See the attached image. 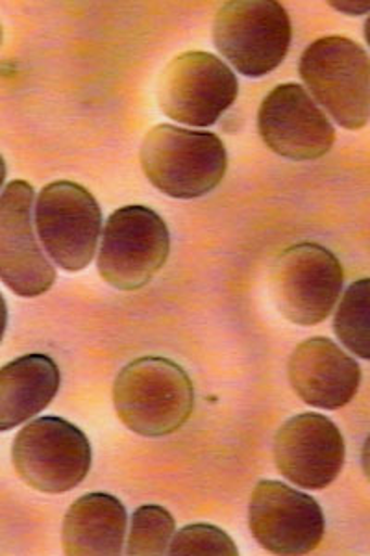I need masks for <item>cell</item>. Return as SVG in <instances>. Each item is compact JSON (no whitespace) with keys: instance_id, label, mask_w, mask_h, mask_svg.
<instances>
[{"instance_id":"cell-22","label":"cell","mask_w":370,"mask_h":556,"mask_svg":"<svg viewBox=\"0 0 370 556\" xmlns=\"http://www.w3.org/2000/svg\"><path fill=\"white\" fill-rule=\"evenodd\" d=\"M4 180H7V164H4V159L0 156V188H2Z\"/></svg>"},{"instance_id":"cell-15","label":"cell","mask_w":370,"mask_h":556,"mask_svg":"<svg viewBox=\"0 0 370 556\" xmlns=\"http://www.w3.org/2000/svg\"><path fill=\"white\" fill-rule=\"evenodd\" d=\"M128 514L110 493H86L63 518L62 544L69 556H117L125 545Z\"/></svg>"},{"instance_id":"cell-20","label":"cell","mask_w":370,"mask_h":556,"mask_svg":"<svg viewBox=\"0 0 370 556\" xmlns=\"http://www.w3.org/2000/svg\"><path fill=\"white\" fill-rule=\"evenodd\" d=\"M337 12L346 15H365L370 10V2H330Z\"/></svg>"},{"instance_id":"cell-12","label":"cell","mask_w":370,"mask_h":556,"mask_svg":"<svg viewBox=\"0 0 370 556\" xmlns=\"http://www.w3.org/2000/svg\"><path fill=\"white\" fill-rule=\"evenodd\" d=\"M257 130L270 151L295 162L322 159L335 143L332 121L298 84H282L265 97Z\"/></svg>"},{"instance_id":"cell-18","label":"cell","mask_w":370,"mask_h":556,"mask_svg":"<svg viewBox=\"0 0 370 556\" xmlns=\"http://www.w3.org/2000/svg\"><path fill=\"white\" fill-rule=\"evenodd\" d=\"M175 518L164 506H139L133 513L130 534L126 544V555H167L170 540L175 536Z\"/></svg>"},{"instance_id":"cell-21","label":"cell","mask_w":370,"mask_h":556,"mask_svg":"<svg viewBox=\"0 0 370 556\" xmlns=\"http://www.w3.org/2000/svg\"><path fill=\"white\" fill-rule=\"evenodd\" d=\"M7 325H8L7 299L2 298V293H0V342H2V338H4V332H7Z\"/></svg>"},{"instance_id":"cell-4","label":"cell","mask_w":370,"mask_h":556,"mask_svg":"<svg viewBox=\"0 0 370 556\" xmlns=\"http://www.w3.org/2000/svg\"><path fill=\"white\" fill-rule=\"evenodd\" d=\"M291 20L275 0H232L214 21V43L233 70L261 78L277 70L291 47Z\"/></svg>"},{"instance_id":"cell-23","label":"cell","mask_w":370,"mask_h":556,"mask_svg":"<svg viewBox=\"0 0 370 556\" xmlns=\"http://www.w3.org/2000/svg\"><path fill=\"white\" fill-rule=\"evenodd\" d=\"M0 45H2V26H0Z\"/></svg>"},{"instance_id":"cell-19","label":"cell","mask_w":370,"mask_h":556,"mask_svg":"<svg viewBox=\"0 0 370 556\" xmlns=\"http://www.w3.org/2000/svg\"><path fill=\"white\" fill-rule=\"evenodd\" d=\"M167 555L173 556H238V545L227 532L209 523L183 527L170 540Z\"/></svg>"},{"instance_id":"cell-8","label":"cell","mask_w":370,"mask_h":556,"mask_svg":"<svg viewBox=\"0 0 370 556\" xmlns=\"http://www.w3.org/2000/svg\"><path fill=\"white\" fill-rule=\"evenodd\" d=\"M345 271L337 256L317 243H296L278 256L270 271V291L288 321L314 327L340 301Z\"/></svg>"},{"instance_id":"cell-13","label":"cell","mask_w":370,"mask_h":556,"mask_svg":"<svg viewBox=\"0 0 370 556\" xmlns=\"http://www.w3.org/2000/svg\"><path fill=\"white\" fill-rule=\"evenodd\" d=\"M345 440L337 425L322 414H298L278 429L275 462L280 473L295 486L322 490L345 466Z\"/></svg>"},{"instance_id":"cell-9","label":"cell","mask_w":370,"mask_h":556,"mask_svg":"<svg viewBox=\"0 0 370 556\" xmlns=\"http://www.w3.org/2000/svg\"><path fill=\"white\" fill-rule=\"evenodd\" d=\"M238 96L235 73L220 58L202 51L173 58L157 86L160 110L176 123L196 128L215 125Z\"/></svg>"},{"instance_id":"cell-11","label":"cell","mask_w":370,"mask_h":556,"mask_svg":"<svg viewBox=\"0 0 370 556\" xmlns=\"http://www.w3.org/2000/svg\"><path fill=\"white\" fill-rule=\"evenodd\" d=\"M34 188L13 180L0 193V280L20 298H39L56 282L34 230Z\"/></svg>"},{"instance_id":"cell-1","label":"cell","mask_w":370,"mask_h":556,"mask_svg":"<svg viewBox=\"0 0 370 556\" xmlns=\"http://www.w3.org/2000/svg\"><path fill=\"white\" fill-rule=\"evenodd\" d=\"M114 405L126 429L139 437H169L193 414L195 388L176 362L143 356L126 364L117 375Z\"/></svg>"},{"instance_id":"cell-5","label":"cell","mask_w":370,"mask_h":556,"mask_svg":"<svg viewBox=\"0 0 370 556\" xmlns=\"http://www.w3.org/2000/svg\"><path fill=\"white\" fill-rule=\"evenodd\" d=\"M170 253L167 223L154 210L130 204L110 215L97 267L102 280L115 290L136 291L151 285Z\"/></svg>"},{"instance_id":"cell-14","label":"cell","mask_w":370,"mask_h":556,"mask_svg":"<svg viewBox=\"0 0 370 556\" xmlns=\"http://www.w3.org/2000/svg\"><path fill=\"white\" fill-rule=\"evenodd\" d=\"M289 382L306 405L340 410L356 397L361 367L337 343L309 338L293 351L288 364Z\"/></svg>"},{"instance_id":"cell-2","label":"cell","mask_w":370,"mask_h":556,"mask_svg":"<svg viewBox=\"0 0 370 556\" xmlns=\"http://www.w3.org/2000/svg\"><path fill=\"white\" fill-rule=\"evenodd\" d=\"M139 159L156 190L186 201L212 193L228 169L219 136L173 125H156L144 134Z\"/></svg>"},{"instance_id":"cell-6","label":"cell","mask_w":370,"mask_h":556,"mask_svg":"<svg viewBox=\"0 0 370 556\" xmlns=\"http://www.w3.org/2000/svg\"><path fill=\"white\" fill-rule=\"evenodd\" d=\"M13 468L41 493H65L91 471V443L82 430L62 417L34 419L12 445Z\"/></svg>"},{"instance_id":"cell-10","label":"cell","mask_w":370,"mask_h":556,"mask_svg":"<svg viewBox=\"0 0 370 556\" xmlns=\"http://www.w3.org/2000/svg\"><path fill=\"white\" fill-rule=\"evenodd\" d=\"M248 527L269 553L308 555L322 542L327 519L308 493L280 481H259L248 503Z\"/></svg>"},{"instance_id":"cell-3","label":"cell","mask_w":370,"mask_h":556,"mask_svg":"<svg viewBox=\"0 0 370 556\" xmlns=\"http://www.w3.org/2000/svg\"><path fill=\"white\" fill-rule=\"evenodd\" d=\"M302 80L315 101L346 130H361L370 115V64L361 45L328 36L309 45L301 58Z\"/></svg>"},{"instance_id":"cell-17","label":"cell","mask_w":370,"mask_h":556,"mask_svg":"<svg viewBox=\"0 0 370 556\" xmlns=\"http://www.w3.org/2000/svg\"><path fill=\"white\" fill-rule=\"evenodd\" d=\"M369 311V278H359L348 286L333 317V330L341 343L363 361L370 358Z\"/></svg>"},{"instance_id":"cell-7","label":"cell","mask_w":370,"mask_h":556,"mask_svg":"<svg viewBox=\"0 0 370 556\" xmlns=\"http://www.w3.org/2000/svg\"><path fill=\"white\" fill-rule=\"evenodd\" d=\"M34 227L52 264L82 271L99 249L101 206L80 184L58 180L44 186L34 203Z\"/></svg>"},{"instance_id":"cell-16","label":"cell","mask_w":370,"mask_h":556,"mask_svg":"<svg viewBox=\"0 0 370 556\" xmlns=\"http://www.w3.org/2000/svg\"><path fill=\"white\" fill-rule=\"evenodd\" d=\"M62 375L47 354H25L0 367V432L30 421L56 397Z\"/></svg>"}]
</instances>
